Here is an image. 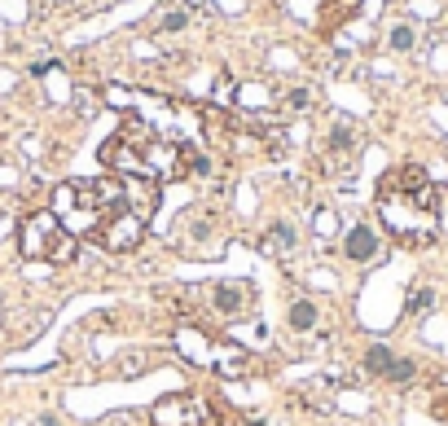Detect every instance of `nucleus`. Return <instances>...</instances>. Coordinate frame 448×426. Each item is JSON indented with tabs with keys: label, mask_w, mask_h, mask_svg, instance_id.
<instances>
[{
	"label": "nucleus",
	"mask_w": 448,
	"mask_h": 426,
	"mask_svg": "<svg viewBox=\"0 0 448 426\" xmlns=\"http://www.w3.org/2000/svg\"><path fill=\"white\" fill-rule=\"evenodd\" d=\"M373 211H378L382 229L405 246H427V242H435V233L444 229L440 189H435V181L422 168H413V163L382 172L378 194H373Z\"/></svg>",
	"instance_id": "1"
},
{
	"label": "nucleus",
	"mask_w": 448,
	"mask_h": 426,
	"mask_svg": "<svg viewBox=\"0 0 448 426\" xmlns=\"http://www.w3.org/2000/svg\"><path fill=\"white\" fill-rule=\"evenodd\" d=\"M128 181L124 176H97V181H66L53 189V216L62 220L70 238H97L106 229V220H115L119 211H128Z\"/></svg>",
	"instance_id": "2"
},
{
	"label": "nucleus",
	"mask_w": 448,
	"mask_h": 426,
	"mask_svg": "<svg viewBox=\"0 0 448 426\" xmlns=\"http://www.w3.org/2000/svg\"><path fill=\"white\" fill-rule=\"evenodd\" d=\"M18 251L27 259H44V264H62L75 255V238L62 229V220L53 211H31L18 224Z\"/></svg>",
	"instance_id": "3"
},
{
	"label": "nucleus",
	"mask_w": 448,
	"mask_h": 426,
	"mask_svg": "<svg viewBox=\"0 0 448 426\" xmlns=\"http://www.w3.org/2000/svg\"><path fill=\"white\" fill-rule=\"evenodd\" d=\"M150 426H211V409L198 396H167L154 405Z\"/></svg>",
	"instance_id": "4"
},
{
	"label": "nucleus",
	"mask_w": 448,
	"mask_h": 426,
	"mask_svg": "<svg viewBox=\"0 0 448 426\" xmlns=\"http://www.w3.org/2000/svg\"><path fill=\"white\" fill-rule=\"evenodd\" d=\"M97 242L106 246V251L124 255V251H137V246L145 242V216H137V211H119L115 220H106V229L97 233Z\"/></svg>",
	"instance_id": "5"
},
{
	"label": "nucleus",
	"mask_w": 448,
	"mask_h": 426,
	"mask_svg": "<svg viewBox=\"0 0 448 426\" xmlns=\"http://www.w3.org/2000/svg\"><path fill=\"white\" fill-rule=\"evenodd\" d=\"M356 145H360V136H356V128H347V123H338L334 132H330V145H325V168L330 172H343L347 163L356 159Z\"/></svg>",
	"instance_id": "6"
},
{
	"label": "nucleus",
	"mask_w": 448,
	"mask_h": 426,
	"mask_svg": "<svg viewBox=\"0 0 448 426\" xmlns=\"http://www.w3.org/2000/svg\"><path fill=\"white\" fill-rule=\"evenodd\" d=\"M343 255L352 259V264H373V259L382 255V242H378V233H373L369 224H356V229L347 233V242H343Z\"/></svg>",
	"instance_id": "7"
},
{
	"label": "nucleus",
	"mask_w": 448,
	"mask_h": 426,
	"mask_svg": "<svg viewBox=\"0 0 448 426\" xmlns=\"http://www.w3.org/2000/svg\"><path fill=\"white\" fill-rule=\"evenodd\" d=\"M211 307L220 316H242L251 307V286H215L211 290Z\"/></svg>",
	"instance_id": "8"
},
{
	"label": "nucleus",
	"mask_w": 448,
	"mask_h": 426,
	"mask_svg": "<svg viewBox=\"0 0 448 426\" xmlns=\"http://www.w3.org/2000/svg\"><path fill=\"white\" fill-rule=\"evenodd\" d=\"M356 9H360V0H325V5H321V27H325V31L343 27V22L352 18Z\"/></svg>",
	"instance_id": "9"
},
{
	"label": "nucleus",
	"mask_w": 448,
	"mask_h": 426,
	"mask_svg": "<svg viewBox=\"0 0 448 426\" xmlns=\"http://www.w3.org/2000/svg\"><path fill=\"white\" fill-rule=\"evenodd\" d=\"M391 347H382V343H373V347L365 352V374L369 378H387V369H391Z\"/></svg>",
	"instance_id": "10"
},
{
	"label": "nucleus",
	"mask_w": 448,
	"mask_h": 426,
	"mask_svg": "<svg viewBox=\"0 0 448 426\" xmlns=\"http://www.w3.org/2000/svg\"><path fill=\"white\" fill-rule=\"evenodd\" d=\"M290 329H317V303H308V299H299L295 307H290Z\"/></svg>",
	"instance_id": "11"
},
{
	"label": "nucleus",
	"mask_w": 448,
	"mask_h": 426,
	"mask_svg": "<svg viewBox=\"0 0 448 426\" xmlns=\"http://www.w3.org/2000/svg\"><path fill=\"white\" fill-rule=\"evenodd\" d=\"M387 44H391L396 53H409L418 44V31L409 27V22H400V27H391V35H387Z\"/></svg>",
	"instance_id": "12"
},
{
	"label": "nucleus",
	"mask_w": 448,
	"mask_h": 426,
	"mask_svg": "<svg viewBox=\"0 0 448 426\" xmlns=\"http://www.w3.org/2000/svg\"><path fill=\"white\" fill-rule=\"evenodd\" d=\"M413 374H418V365H413V361H391V369H387V383L409 387V383H413Z\"/></svg>",
	"instance_id": "13"
},
{
	"label": "nucleus",
	"mask_w": 448,
	"mask_h": 426,
	"mask_svg": "<svg viewBox=\"0 0 448 426\" xmlns=\"http://www.w3.org/2000/svg\"><path fill=\"white\" fill-rule=\"evenodd\" d=\"M269 246L273 251H295V229H290V224H277L269 233Z\"/></svg>",
	"instance_id": "14"
},
{
	"label": "nucleus",
	"mask_w": 448,
	"mask_h": 426,
	"mask_svg": "<svg viewBox=\"0 0 448 426\" xmlns=\"http://www.w3.org/2000/svg\"><path fill=\"white\" fill-rule=\"evenodd\" d=\"M435 303V294L427 290V286H418L413 294H409V303H405V312H413V316H422V312H427V307Z\"/></svg>",
	"instance_id": "15"
},
{
	"label": "nucleus",
	"mask_w": 448,
	"mask_h": 426,
	"mask_svg": "<svg viewBox=\"0 0 448 426\" xmlns=\"http://www.w3.org/2000/svg\"><path fill=\"white\" fill-rule=\"evenodd\" d=\"M185 22H189V14H185V9H167V14L159 18V31H180Z\"/></svg>",
	"instance_id": "16"
},
{
	"label": "nucleus",
	"mask_w": 448,
	"mask_h": 426,
	"mask_svg": "<svg viewBox=\"0 0 448 426\" xmlns=\"http://www.w3.org/2000/svg\"><path fill=\"white\" fill-rule=\"evenodd\" d=\"M137 369H150V361L145 356H124L119 361V374H137Z\"/></svg>",
	"instance_id": "17"
},
{
	"label": "nucleus",
	"mask_w": 448,
	"mask_h": 426,
	"mask_svg": "<svg viewBox=\"0 0 448 426\" xmlns=\"http://www.w3.org/2000/svg\"><path fill=\"white\" fill-rule=\"evenodd\" d=\"M290 105H295V110H304V105H308V92H304V88L290 92Z\"/></svg>",
	"instance_id": "18"
},
{
	"label": "nucleus",
	"mask_w": 448,
	"mask_h": 426,
	"mask_svg": "<svg viewBox=\"0 0 448 426\" xmlns=\"http://www.w3.org/2000/svg\"><path fill=\"white\" fill-rule=\"evenodd\" d=\"M435 413H444V418H448V396H440V400H435Z\"/></svg>",
	"instance_id": "19"
}]
</instances>
